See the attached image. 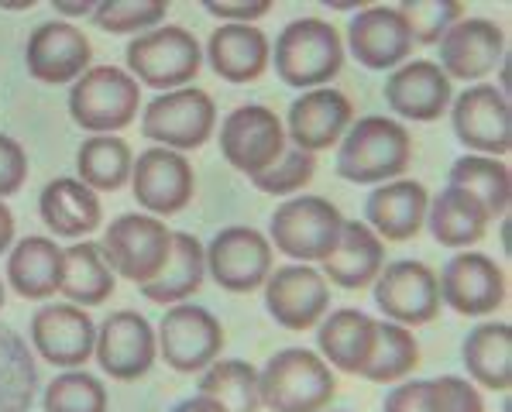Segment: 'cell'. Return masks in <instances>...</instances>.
Wrapping results in <instances>:
<instances>
[{"label":"cell","instance_id":"cell-10","mask_svg":"<svg viewBox=\"0 0 512 412\" xmlns=\"http://www.w3.org/2000/svg\"><path fill=\"white\" fill-rule=\"evenodd\" d=\"M159 337V358L179 375H196L220 361L224 351V327L210 309L196 303L169 306L155 330Z\"/></svg>","mask_w":512,"mask_h":412},{"label":"cell","instance_id":"cell-45","mask_svg":"<svg viewBox=\"0 0 512 412\" xmlns=\"http://www.w3.org/2000/svg\"><path fill=\"white\" fill-rule=\"evenodd\" d=\"M382 412H430L427 378H413V382L392 385L385 392Z\"/></svg>","mask_w":512,"mask_h":412},{"label":"cell","instance_id":"cell-41","mask_svg":"<svg viewBox=\"0 0 512 412\" xmlns=\"http://www.w3.org/2000/svg\"><path fill=\"white\" fill-rule=\"evenodd\" d=\"M399 14L413 35V45H437L447 28L464 18V7L458 0H403Z\"/></svg>","mask_w":512,"mask_h":412},{"label":"cell","instance_id":"cell-36","mask_svg":"<svg viewBox=\"0 0 512 412\" xmlns=\"http://www.w3.org/2000/svg\"><path fill=\"white\" fill-rule=\"evenodd\" d=\"M420 364V344H416L413 330L399 327V323L378 320L375 323V344L372 354H368L365 368H361V378L375 385H399L406 382L409 375Z\"/></svg>","mask_w":512,"mask_h":412},{"label":"cell","instance_id":"cell-3","mask_svg":"<svg viewBox=\"0 0 512 412\" xmlns=\"http://www.w3.org/2000/svg\"><path fill=\"white\" fill-rule=\"evenodd\" d=\"M258 392L269 412H324L337 395V378L313 351L286 347L258 371Z\"/></svg>","mask_w":512,"mask_h":412},{"label":"cell","instance_id":"cell-9","mask_svg":"<svg viewBox=\"0 0 512 412\" xmlns=\"http://www.w3.org/2000/svg\"><path fill=\"white\" fill-rule=\"evenodd\" d=\"M217 141L227 165H234L248 179L269 172L289 148L282 121L275 117V110L262 107V103H244V107L231 110L220 124Z\"/></svg>","mask_w":512,"mask_h":412},{"label":"cell","instance_id":"cell-8","mask_svg":"<svg viewBox=\"0 0 512 412\" xmlns=\"http://www.w3.org/2000/svg\"><path fill=\"white\" fill-rule=\"evenodd\" d=\"M344 227V217L334 203L324 196H296L286 200L269 220V244L272 251H282L296 265L324 261L337 244Z\"/></svg>","mask_w":512,"mask_h":412},{"label":"cell","instance_id":"cell-40","mask_svg":"<svg viewBox=\"0 0 512 412\" xmlns=\"http://www.w3.org/2000/svg\"><path fill=\"white\" fill-rule=\"evenodd\" d=\"M45 412H107V385L86 371H66L45 388Z\"/></svg>","mask_w":512,"mask_h":412},{"label":"cell","instance_id":"cell-14","mask_svg":"<svg viewBox=\"0 0 512 412\" xmlns=\"http://www.w3.org/2000/svg\"><path fill=\"white\" fill-rule=\"evenodd\" d=\"M440 303L461 316H488L506 306L509 279L485 251H458L437 275Z\"/></svg>","mask_w":512,"mask_h":412},{"label":"cell","instance_id":"cell-17","mask_svg":"<svg viewBox=\"0 0 512 412\" xmlns=\"http://www.w3.org/2000/svg\"><path fill=\"white\" fill-rule=\"evenodd\" d=\"M265 289V309L286 330H317L330 313V285L313 265L272 268Z\"/></svg>","mask_w":512,"mask_h":412},{"label":"cell","instance_id":"cell-39","mask_svg":"<svg viewBox=\"0 0 512 412\" xmlns=\"http://www.w3.org/2000/svg\"><path fill=\"white\" fill-rule=\"evenodd\" d=\"M169 14V0H100L93 25L107 35H145Z\"/></svg>","mask_w":512,"mask_h":412},{"label":"cell","instance_id":"cell-43","mask_svg":"<svg viewBox=\"0 0 512 412\" xmlns=\"http://www.w3.org/2000/svg\"><path fill=\"white\" fill-rule=\"evenodd\" d=\"M430 412H485V399L478 385H471L461 375L427 378Z\"/></svg>","mask_w":512,"mask_h":412},{"label":"cell","instance_id":"cell-1","mask_svg":"<svg viewBox=\"0 0 512 412\" xmlns=\"http://www.w3.org/2000/svg\"><path fill=\"white\" fill-rule=\"evenodd\" d=\"M413 162V134L396 117H358L337 145V176L354 186L396 182Z\"/></svg>","mask_w":512,"mask_h":412},{"label":"cell","instance_id":"cell-51","mask_svg":"<svg viewBox=\"0 0 512 412\" xmlns=\"http://www.w3.org/2000/svg\"><path fill=\"white\" fill-rule=\"evenodd\" d=\"M506 399H502V412H512V399H509V392H502Z\"/></svg>","mask_w":512,"mask_h":412},{"label":"cell","instance_id":"cell-28","mask_svg":"<svg viewBox=\"0 0 512 412\" xmlns=\"http://www.w3.org/2000/svg\"><path fill=\"white\" fill-rule=\"evenodd\" d=\"M7 282L31 303L52 299L62 285V248L52 237H21L7 255Z\"/></svg>","mask_w":512,"mask_h":412},{"label":"cell","instance_id":"cell-49","mask_svg":"<svg viewBox=\"0 0 512 412\" xmlns=\"http://www.w3.org/2000/svg\"><path fill=\"white\" fill-rule=\"evenodd\" d=\"M172 412H227L220 402L207 399V395H193V399H183L179 406H172Z\"/></svg>","mask_w":512,"mask_h":412},{"label":"cell","instance_id":"cell-33","mask_svg":"<svg viewBox=\"0 0 512 412\" xmlns=\"http://www.w3.org/2000/svg\"><path fill=\"white\" fill-rule=\"evenodd\" d=\"M117 275L100 258L93 241H80L73 248H62V285L59 292L73 306H100L114 296Z\"/></svg>","mask_w":512,"mask_h":412},{"label":"cell","instance_id":"cell-32","mask_svg":"<svg viewBox=\"0 0 512 412\" xmlns=\"http://www.w3.org/2000/svg\"><path fill=\"white\" fill-rule=\"evenodd\" d=\"M461 361L468 368V382L509 392L512 385V327L509 323H478L461 344Z\"/></svg>","mask_w":512,"mask_h":412},{"label":"cell","instance_id":"cell-19","mask_svg":"<svg viewBox=\"0 0 512 412\" xmlns=\"http://www.w3.org/2000/svg\"><path fill=\"white\" fill-rule=\"evenodd\" d=\"M93 59V45L73 21H45L28 35L25 66L28 76L45 86L76 83Z\"/></svg>","mask_w":512,"mask_h":412},{"label":"cell","instance_id":"cell-46","mask_svg":"<svg viewBox=\"0 0 512 412\" xmlns=\"http://www.w3.org/2000/svg\"><path fill=\"white\" fill-rule=\"evenodd\" d=\"M203 11L214 14L224 25H255L258 18H265L272 11V4L269 0H255V4H217V0H207Z\"/></svg>","mask_w":512,"mask_h":412},{"label":"cell","instance_id":"cell-26","mask_svg":"<svg viewBox=\"0 0 512 412\" xmlns=\"http://www.w3.org/2000/svg\"><path fill=\"white\" fill-rule=\"evenodd\" d=\"M324 279L341 289H365L372 285L385 268V244L378 241L365 220H344L341 237L330 248V255L320 261Z\"/></svg>","mask_w":512,"mask_h":412},{"label":"cell","instance_id":"cell-24","mask_svg":"<svg viewBox=\"0 0 512 412\" xmlns=\"http://www.w3.org/2000/svg\"><path fill=\"white\" fill-rule=\"evenodd\" d=\"M430 193L416 179H396L378 186L365 203V224L372 227L378 241L403 244L413 241L427 227Z\"/></svg>","mask_w":512,"mask_h":412},{"label":"cell","instance_id":"cell-22","mask_svg":"<svg viewBox=\"0 0 512 412\" xmlns=\"http://www.w3.org/2000/svg\"><path fill=\"white\" fill-rule=\"evenodd\" d=\"M385 107L396 117L406 121H440L451 110L454 100V83L444 76V69L430 59H413L403 62L399 69H392V76L382 86Z\"/></svg>","mask_w":512,"mask_h":412},{"label":"cell","instance_id":"cell-50","mask_svg":"<svg viewBox=\"0 0 512 412\" xmlns=\"http://www.w3.org/2000/svg\"><path fill=\"white\" fill-rule=\"evenodd\" d=\"M502 255H512V241H509V213L502 217Z\"/></svg>","mask_w":512,"mask_h":412},{"label":"cell","instance_id":"cell-42","mask_svg":"<svg viewBox=\"0 0 512 412\" xmlns=\"http://www.w3.org/2000/svg\"><path fill=\"white\" fill-rule=\"evenodd\" d=\"M317 176V155L310 152H299V148H286L279 162L272 165L269 172L255 176V189L269 196H289V193H299L303 186H310V179Z\"/></svg>","mask_w":512,"mask_h":412},{"label":"cell","instance_id":"cell-21","mask_svg":"<svg viewBox=\"0 0 512 412\" xmlns=\"http://www.w3.org/2000/svg\"><path fill=\"white\" fill-rule=\"evenodd\" d=\"M354 124V107L334 86H320V90H306L303 97L289 103L286 117V138L293 141L299 152H327V148L341 145V138Z\"/></svg>","mask_w":512,"mask_h":412},{"label":"cell","instance_id":"cell-31","mask_svg":"<svg viewBox=\"0 0 512 412\" xmlns=\"http://www.w3.org/2000/svg\"><path fill=\"white\" fill-rule=\"evenodd\" d=\"M488 224H492L488 210L471 193H464V189L447 186L444 193H437L430 200L427 227L440 248H475L488 234Z\"/></svg>","mask_w":512,"mask_h":412},{"label":"cell","instance_id":"cell-11","mask_svg":"<svg viewBox=\"0 0 512 412\" xmlns=\"http://www.w3.org/2000/svg\"><path fill=\"white\" fill-rule=\"evenodd\" d=\"M375 285V306L382 309V316L389 323L413 330L427 327L440 316V285L437 272L423 261H392L382 268V275L372 282Z\"/></svg>","mask_w":512,"mask_h":412},{"label":"cell","instance_id":"cell-37","mask_svg":"<svg viewBox=\"0 0 512 412\" xmlns=\"http://www.w3.org/2000/svg\"><path fill=\"white\" fill-rule=\"evenodd\" d=\"M200 392L220 402L227 412H262V392H258V368L248 361H214L200 371Z\"/></svg>","mask_w":512,"mask_h":412},{"label":"cell","instance_id":"cell-4","mask_svg":"<svg viewBox=\"0 0 512 412\" xmlns=\"http://www.w3.org/2000/svg\"><path fill=\"white\" fill-rule=\"evenodd\" d=\"M141 86L128 69L90 66L69 90V117L90 134H117L135 124Z\"/></svg>","mask_w":512,"mask_h":412},{"label":"cell","instance_id":"cell-23","mask_svg":"<svg viewBox=\"0 0 512 412\" xmlns=\"http://www.w3.org/2000/svg\"><path fill=\"white\" fill-rule=\"evenodd\" d=\"M348 45L354 59L375 73L399 69L413 55V35L399 7H361L348 25Z\"/></svg>","mask_w":512,"mask_h":412},{"label":"cell","instance_id":"cell-38","mask_svg":"<svg viewBox=\"0 0 512 412\" xmlns=\"http://www.w3.org/2000/svg\"><path fill=\"white\" fill-rule=\"evenodd\" d=\"M38 371L28 344L11 327H0V412H28Z\"/></svg>","mask_w":512,"mask_h":412},{"label":"cell","instance_id":"cell-5","mask_svg":"<svg viewBox=\"0 0 512 412\" xmlns=\"http://www.w3.org/2000/svg\"><path fill=\"white\" fill-rule=\"evenodd\" d=\"M172 234L176 231H169L165 220L152 217V213H121L117 220H110L97 248L110 272L135 285H145L169 261Z\"/></svg>","mask_w":512,"mask_h":412},{"label":"cell","instance_id":"cell-6","mask_svg":"<svg viewBox=\"0 0 512 412\" xmlns=\"http://www.w3.org/2000/svg\"><path fill=\"white\" fill-rule=\"evenodd\" d=\"M124 55H128V73L138 79V86H152L159 93L183 90L200 76L203 66V49L196 35L179 25H159L131 38Z\"/></svg>","mask_w":512,"mask_h":412},{"label":"cell","instance_id":"cell-25","mask_svg":"<svg viewBox=\"0 0 512 412\" xmlns=\"http://www.w3.org/2000/svg\"><path fill=\"white\" fill-rule=\"evenodd\" d=\"M207 59L224 83H255L269 69L272 45L269 35L255 25H220L207 42Z\"/></svg>","mask_w":512,"mask_h":412},{"label":"cell","instance_id":"cell-44","mask_svg":"<svg viewBox=\"0 0 512 412\" xmlns=\"http://www.w3.org/2000/svg\"><path fill=\"white\" fill-rule=\"evenodd\" d=\"M28 179V155L21 148V141H14L11 134H0V200L14 196Z\"/></svg>","mask_w":512,"mask_h":412},{"label":"cell","instance_id":"cell-20","mask_svg":"<svg viewBox=\"0 0 512 412\" xmlns=\"http://www.w3.org/2000/svg\"><path fill=\"white\" fill-rule=\"evenodd\" d=\"M131 189L152 217L183 213L196 196L193 165L186 162V155L169 152V148H148L131 169Z\"/></svg>","mask_w":512,"mask_h":412},{"label":"cell","instance_id":"cell-18","mask_svg":"<svg viewBox=\"0 0 512 412\" xmlns=\"http://www.w3.org/2000/svg\"><path fill=\"white\" fill-rule=\"evenodd\" d=\"M440 62L444 76L458 83H482L506 59V31L488 18H461L440 38Z\"/></svg>","mask_w":512,"mask_h":412},{"label":"cell","instance_id":"cell-16","mask_svg":"<svg viewBox=\"0 0 512 412\" xmlns=\"http://www.w3.org/2000/svg\"><path fill=\"white\" fill-rule=\"evenodd\" d=\"M28 337L35 344L38 358L55 368H80L97 351V323L83 306L73 303H49L35 309Z\"/></svg>","mask_w":512,"mask_h":412},{"label":"cell","instance_id":"cell-52","mask_svg":"<svg viewBox=\"0 0 512 412\" xmlns=\"http://www.w3.org/2000/svg\"><path fill=\"white\" fill-rule=\"evenodd\" d=\"M4 299H7V289H4V279H0V309H4Z\"/></svg>","mask_w":512,"mask_h":412},{"label":"cell","instance_id":"cell-35","mask_svg":"<svg viewBox=\"0 0 512 412\" xmlns=\"http://www.w3.org/2000/svg\"><path fill=\"white\" fill-rule=\"evenodd\" d=\"M131 169H135V155L124 138L114 134H93L76 152V172L80 182L90 186L93 193H117L131 182Z\"/></svg>","mask_w":512,"mask_h":412},{"label":"cell","instance_id":"cell-13","mask_svg":"<svg viewBox=\"0 0 512 412\" xmlns=\"http://www.w3.org/2000/svg\"><path fill=\"white\" fill-rule=\"evenodd\" d=\"M272 244L255 227H224L207 244V275L227 292H255L272 275Z\"/></svg>","mask_w":512,"mask_h":412},{"label":"cell","instance_id":"cell-27","mask_svg":"<svg viewBox=\"0 0 512 412\" xmlns=\"http://www.w3.org/2000/svg\"><path fill=\"white\" fill-rule=\"evenodd\" d=\"M38 213L55 237H69V241L93 234L104 220L100 196L80 179H52L38 196Z\"/></svg>","mask_w":512,"mask_h":412},{"label":"cell","instance_id":"cell-7","mask_svg":"<svg viewBox=\"0 0 512 412\" xmlns=\"http://www.w3.org/2000/svg\"><path fill=\"white\" fill-rule=\"evenodd\" d=\"M217 107L214 97L200 86H183V90L159 93L145 110H141V134L155 141V148L169 152H196L214 138Z\"/></svg>","mask_w":512,"mask_h":412},{"label":"cell","instance_id":"cell-30","mask_svg":"<svg viewBox=\"0 0 512 412\" xmlns=\"http://www.w3.org/2000/svg\"><path fill=\"white\" fill-rule=\"evenodd\" d=\"M203 279H207V244H200L186 231H176L172 234V255L165 261V268L152 282L138 285V289L148 303L179 306L203 289Z\"/></svg>","mask_w":512,"mask_h":412},{"label":"cell","instance_id":"cell-34","mask_svg":"<svg viewBox=\"0 0 512 412\" xmlns=\"http://www.w3.org/2000/svg\"><path fill=\"white\" fill-rule=\"evenodd\" d=\"M447 186L464 189L488 210L492 220H502L512 203V172L502 158L464 155L447 172Z\"/></svg>","mask_w":512,"mask_h":412},{"label":"cell","instance_id":"cell-47","mask_svg":"<svg viewBox=\"0 0 512 412\" xmlns=\"http://www.w3.org/2000/svg\"><path fill=\"white\" fill-rule=\"evenodd\" d=\"M55 14H62V21L66 18H93V11H97V0H52Z\"/></svg>","mask_w":512,"mask_h":412},{"label":"cell","instance_id":"cell-15","mask_svg":"<svg viewBox=\"0 0 512 412\" xmlns=\"http://www.w3.org/2000/svg\"><path fill=\"white\" fill-rule=\"evenodd\" d=\"M93 358L114 382H138L152 371L159 358V337L152 323L135 309H117L97 327V351Z\"/></svg>","mask_w":512,"mask_h":412},{"label":"cell","instance_id":"cell-2","mask_svg":"<svg viewBox=\"0 0 512 412\" xmlns=\"http://www.w3.org/2000/svg\"><path fill=\"white\" fill-rule=\"evenodd\" d=\"M275 76L296 90H320L344 69V42L330 21L299 18L289 21L275 38Z\"/></svg>","mask_w":512,"mask_h":412},{"label":"cell","instance_id":"cell-12","mask_svg":"<svg viewBox=\"0 0 512 412\" xmlns=\"http://www.w3.org/2000/svg\"><path fill=\"white\" fill-rule=\"evenodd\" d=\"M451 124L464 148L485 158L512 152V107L492 83H475L451 100Z\"/></svg>","mask_w":512,"mask_h":412},{"label":"cell","instance_id":"cell-48","mask_svg":"<svg viewBox=\"0 0 512 412\" xmlns=\"http://www.w3.org/2000/svg\"><path fill=\"white\" fill-rule=\"evenodd\" d=\"M14 248V213L11 206L0 200V255Z\"/></svg>","mask_w":512,"mask_h":412},{"label":"cell","instance_id":"cell-29","mask_svg":"<svg viewBox=\"0 0 512 412\" xmlns=\"http://www.w3.org/2000/svg\"><path fill=\"white\" fill-rule=\"evenodd\" d=\"M375 323L361 309H334L317 323V347L330 368L344 375H361L375 344Z\"/></svg>","mask_w":512,"mask_h":412}]
</instances>
